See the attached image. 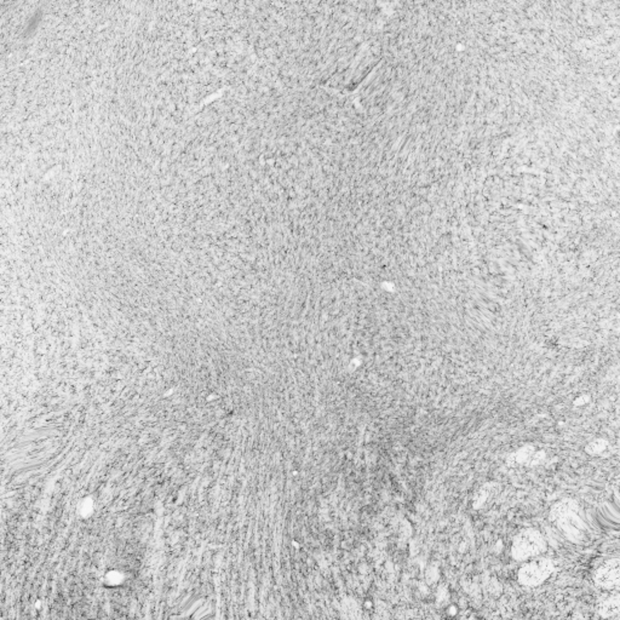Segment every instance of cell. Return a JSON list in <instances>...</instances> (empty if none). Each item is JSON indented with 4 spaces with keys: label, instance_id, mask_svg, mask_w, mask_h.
<instances>
[{
    "label": "cell",
    "instance_id": "3957f363",
    "mask_svg": "<svg viewBox=\"0 0 620 620\" xmlns=\"http://www.w3.org/2000/svg\"><path fill=\"white\" fill-rule=\"evenodd\" d=\"M618 562L614 561V564H611V565L604 566V568L602 571H600L599 574V580L602 585H613V584H616L618 583V577H619V573H618Z\"/></svg>",
    "mask_w": 620,
    "mask_h": 620
},
{
    "label": "cell",
    "instance_id": "7a4b0ae2",
    "mask_svg": "<svg viewBox=\"0 0 620 620\" xmlns=\"http://www.w3.org/2000/svg\"><path fill=\"white\" fill-rule=\"evenodd\" d=\"M552 564L547 560H538L523 566L520 571V580L526 585H537L544 582L552 574Z\"/></svg>",
    "mask_w": 620,
    "mask_h": 620
},
{
    "label": "cell",
    "instance_id": "6da1fadb",
    "mask_svg": "<svg viewBox=\"0 0 620 620\" xmlns=\"http://www.w3.org/2000/svg\"><path fill=\"white\" fill-rule=\"evenodd\" d=\"M543 548V539L535 532H525L518 535V539L515 540L513 554L518 560H525L532 555L538 554L540 549Z\"/></svg>",
    "mask_w": 620,
    "mask_h": 620
}]
</instances>
